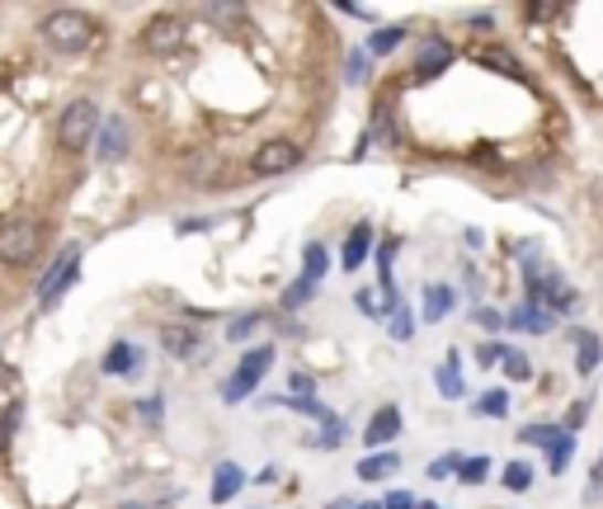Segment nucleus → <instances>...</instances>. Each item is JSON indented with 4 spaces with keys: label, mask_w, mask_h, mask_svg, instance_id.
Wrapping results in <instances>:
<instances>
[{
    "label": "nucleus",
    "mask_w": 603,
    "mask_h": 509,
    "mask_svg": "<svg viewBox=\"0 0 603 509\" xmlns=\"http://www.w3.org/2000/svg\"><path fill=\"white\" fill-rule=\"evenodd\" d=\"M95 156L104 166H114L128 156V123L123 118H109V123H99V137H95Z\"/></svg>",
    "instance_id": "6e6552de"
},
{
    "label": "nucleus",
    "mask_w": 603,
    "mask_h": 509,
    "mask_svg": "<svg viewBox=\"0 0 603 509\" xmlns=\"http://www.w3.org/2000/svg\"><path fill=\"white\" fill-rule=\"evenodd\" d=\"M594 481H603V458H599V467H594Z\"/></svg>",
    "instance_id": "c9c22d12"
},
{
    "label": "nucleus",
    "mask_w": 603,
    "mask_h": 509,
    "mask_svg": "<svg viewBox=\"0 0 603 509\" xmlns=\"http://www.w3.org/2000/svg\"><path fill=\"white\" fill-rule=\"evenodd\" d=\"M438 392H443V396H457V392H463V378H457V354L448 359V368H438Z\"/></svg>",
    "instance_id": "a211bd4d"
},
{
    "label": "nucleus",
    "mask_w": 603,
    "mask_h": 509,
    "mask_svg": "<svg viewBox=\"0 0 603 509\" xmlns=\"http://www.w3.org/2000/svg\"><path fill=\"white\" fill-rule=\"evenodd\" d=\"M396 340H411V316H396Z\"/></svg>",
    "instance_id": "2f4dec72"
},
{
    "label": "nucleus",
    "mask_w": 603,
    "mask_h": 509,
    "mask_svg": "<svg viewBox=\"0 0 603 509\" xmlns=\"http://www.w3.org/2000/svg\"><path fill=\"white\" fill-rule=\"evenodd\" d=\"M189 29L184 20H174V14H161V20H151L147 29H141V47L151 52V57H174V52L184 47Z\"/></svg>",
    "instance_id": "20e7f679"
},
{
    "label": "nucleus",
    "mask_w": 603,
    "mask_h": 509,
    "mask_svg": "<svg viewBox=\"0 0 603 509\" xmlns=\"http://www.w3.org/2000/svg\"><path fill=\"white\" fill-rule=\"evenodd\" d=\"M500 363H505V373H509L514 382H528V373H533V368H528V359L519 354V349H505V359H500Z\"/></svg>",
    "instance_id": "6ab92c4d"
},
{
    "label": "nucleus",
    "mask_w": 603,
    "mask_h": 509,
    "mask_svg": "<svg viewBox=\"0 0 603 509\" xmlns=\"http://www.w3.org/2000/svg\"><path fill=\"white\" fill-rule=\"evenodd\" d=\"M349 81H353V85L363 81V57H353V62H349Z\"/></svg>",
    "instance_id": "f704fd0d"
},
{
    "label": "nucleus",
    "mask_w": 603,
    "mask_h": 509,
    "mask_svg": "<svg viewBox=\"0 0 603 509\" xmlns=\"http://www.w3.org/2000/svg\"><path fill=\"white\" fill-rule=\"evenodd\" d=\"M43 251V226L24 218V213H14L0 222V265H10V269H29L33 259H39Z\"/></svg>",
    "instance_id": "f257e3e1"
},
{
    "label": "nucleus",
    "mask_w": 603,
    "mask_h": 509,
    "mask_svg": "<svg viewBox=\"0 0 603 509\" xmlns=\"http://www.w3.org/2000/svg\"><path fill=\"white\" fill-rule=\"evenodd\" d=\"M420 509H438V505H420Z\"/></svg>",
    "instance_id": "e433bc0d"
},
{
    "label": "nucleus",
    "mask_w": 603,
    "mask_h": 509,
    "mask_svg": "<svg viewBox=\"0 0 603 509\" xmlns=\"http://www.w3.org/2000/svg\"><path fill=\"white\" fill-rule=\"evenodd\" d=\"M565 463H571V438H557V444H552V471H565Z\"/></svg>",
    "instance_id": "393cba45"
},
{
    "label": "nucleus",
    "mask_w": 603,
    "mask_h": 509,
    "mask_svg": "<svg viewBox=\"0 0 603 509\" xmlns=\"http://www.w3.org/2000/svg\"><path fill=\"white\" fill-rule=\"evenodd\" d=\"M392 471H396V458H392V453H382V458H363V463H359V477H363V481L392 477Z\"/></svg>",
    "instance_id": "dca6fc26"
},
{
    "label": "nucleus",
    "mask_w": 603,
    "mask_h": 509,
    "mask_svg": "<svg viewBox=\"0 0 603 509\" xmlns=\"http://www.w3.org/2000/svg\"><path fill=\"white\" fill-rule=\"evenodd\" d=\"M326 274V245H307V284Z\"/></svg>",
    "instance_id": "5701e85b"
},
{
    "label": "nucleus",
    "mask_w": 603,
    "mask_h": 509,
    "mask_svg": "<svg viewBox=\"0 0 603 509\" xmlns=\"http://www.w3.org/2000/svg\"><path fill=\"white\" fill-rule=\"evenodd\" d=\"M557 438H561V430H523V444H547V448H552L557 444Z\"/></svg>",
    "instance_id": "a878e982"
},
{
    "label": "nucleus",
    "mask_w": 603,
    "mask_h": 509,
    "mask_svg": "<svg viewBox=\"0 0 603 509\" xmlns=\"http://www.w3.org/2000/svg\"><path fill=\"white\" fill-rule=\"evenodd\" d=\"M561 6H533V10H528V14H533V20H552V14H557Z\"/></svg>",
    "instance_id": "7c9ffc66"
},
{
    "label": "nucleus",
    "mask_w": 603,
    "mask_h": 509,
    "mask_svg": "<svg viewBox=\"0 0 603 509\" xmlns=\"http://www.w3.org/2000/svg\"><path fill=\"white\" fill-rule=\"evenodd\" d=\"M594 363H599V336L575 330V368H580V373H594Z\"/></svg>",
    "instance_id": "4468645a"
},
{
    "label": "nucleus",
    "mask_w": 603,
    "mask_h": 509,
    "mask_svg": "<svg viewBox=\"0 0 603 509\" xmlns=\"http://www.w3.org/2000/svg\"><path fill=\"white\" fill-rule=\"evenodd\" d=\"M76 269H81V251H76V245H66L57 265L43 274V284H39V307H52V303H57V297L66 293V284L76 278Z\"/></svg>",
    "instance_id": "39448f33"
},
{
    "label": "nucleus",
    "mask_w": 603,
    "mask_h": 509,
    "mask_svg": "<svg viewBox=\"0 0 603 509\" xmlns=\"http://www.w3.org/2000/svg\"><path fill=\"white\" fill-rule=\"evenodd\" d=\"M311 288H316V284H307V278H297V284H293L288 293H283V307H302V303L311 297Z\"/></svg>",
    "instance_id": "b1692460"
},
{
    "label": "nucleus",
    "mask_w": 603,
    "mask_h": 509,
    "mask_svg": "<svg viewBox=\"0 0 603 509\" xmlns=\"http://www.w3.org/2000/svg\"><path fill=\"white\" fill-rule=\"evenodd\" d=\"M396 434H401V411H396V406H382L378 415L368 420V430H363L368 448H378V444H392Z\"/></svg>",
    "instance_id": "9d476101"
},
{
    "label": "nucleus",
    "mask_w": 603,
    "mask_h": 509,
    "mask_svg": "<svg viewBox=\"0 0 603 509\" xmlns=\"http://www.w3.org/2000/svg\"><path fill=\"white\" fill-rule=\"evenodd\" d=\"M448 307H453V288L434 284L430 293H424V321H443V316H448Z\"/></svg>",
    "instance_id": "2eb2a0df"
},
{
    "label": "nucleus",
    "mask_w": 603,
    "mask_h": 509,
    "mask_svg": "<svg viewBox=\"0 0 603 509\" xmlns=\"http://www.w3.org/2000/svg\"><path fill=\"white\" fill-rule=\"evenodd\" d=\"M438 66H448V47H443V43H430V47H424V66H420V72L434 76Z\"/></svg>",
    "instance_id": "4be33fe9"
},
{
    "label": "nucleus",
    "mask_w": 603,
    "mask_h": 509,
    "mask_svg": "<svg viewBox=\"0 0 603 509\" xmlns=\"http://www.w3.org/2000/svg\"><path fill=\"white\" fill-rule=\"evenodd\" d=\"M99 137V104L95 99H71L57 118V147L62 151H85Z\"/></svg>",
    "instance_id": "7ed1b4c3"
},
{
    "label": "nucleus",
    "mask_w": 603,
    "mask_h": 509,
    "mask_svg": "<svg viewBox=\"0 0 603 509\" xmlns=\"http://www.w3.org/2000/svg\"><path fill=\"white\" fill-rule=\"evenodd\" d=\"M387 509H415V500H411V496H405V490H396V496H392V500H387Z\"/></svg>",
    "instance_id": "c756f323"
},
{
    "label": "nucleus",
    "mask_w": 603,
    "mask_h": 509,
    "mask_svg": "<svg viewBox=\"0 0 603 509\" xmlns=\"http://www.w3.org/2000/svg\"><path fill=\"white\" fill-rule=\"evenodd\" d=\"M505 406H509V396H505V392H486L482 401H476V415H490V420H500V415H505Z\"/></svg>",
    "instance_id": "aec40b11"
},
{
    "label": "nucleus",
    "mask_w": 603,
    "mask_h": 509,
    "mask_svg": "<svg viewBox=\"0 0 603 509\" xmlns=\"http://www.w3.org/2000/svg\"><path fill=\"white\" fill-rule=\"evenodd\" d=\"M39 33L52 52H62V57H76V52H85L95 43V24H91V14H81V10H52Z\"/></svg>",
    "instance_id": "f03ea898"
},
{
    "label": "nucleus",
    "mask_w": 603,
    "mask_h": 509,
    "mask_svg": "<svg viewBox=\"0 0 603 509\" xmlns=\"http://www.w3.org/2000/svg\"><path fill=\"white\" fill-rule=\"evenodd\" d=\"M241 467L236 463H222L218 467V477H212V500H218V505H226V500H232L236 496V490H241Z\"/></svg>",
    "instance_id": "9b49d317"
},
{
    "label": "nucleus",
    "mask_w": 603,
    "mask_h": 509,
    "mask_svg": "<svg viewBox=\"0 0 603 509\" xmlns=\"http://www.w3.org/2000/svg\"><path fill=\"white\" fill-rule=\"evenodd\" d=\"M133 368H137V349L133 344H114L109 359H104V373H109V378H128Z\"/></svg>",
    "instance_id": "ddd939ff"
},
{
    "label": "nucleus",
    "mask_w": 603,
    "mask_h": 509,
    "mask_svg": "<svg viewBox=\"0 0 603 509\" xmlns=\"http://www.w3.org/2000/svg\"><path fill=\"white\" fill-rule=\"evenodd\" d=\"M274 363V349H255V354H245L241 368H236V378L232 382H222V396L226 401H241V396H251V388L264 378V368Z\"/></svg>",
    "instance_id": "0eeeda50"
},
{
    "label": "nucleus",
    "mask_w": 603,
    "mask_h": 509,
    "mask_svg": "<svg viewBox=\"0 0 603 509\" xmlns=\"http://www.w3.org/2000/svg\"><path fill=\"white\" fill-rule=\"evenodd\" d=\"M457 471H463V481H482L490 467H486L482 458H472V463H457Z\"/></svg>",
    "instance_id": "bb28decb"
},
{
    "label": "nucleus",
    "mask_w": 603,
    "mask_h": 509,
    "mask_svg": "<svg viewBox=\"0 0 603 509\" xmlns=\"http://www.w3.org/2000/svg\"><path fill=\"white\" fill-rule=\"evenodd\" d=\"M255 321H260V316H241V321H236L232 330H226V340H245V336L255 330Z\"/></svg>",
    "instance_id": "cd10ccee"
},
{
    "label": "nucleus",
    "mask_w": 603,
    "mask_h": 509,
    "mask_svg": "<svg viewBox=\"0 0 603 509\" xmlns=\"http://www.w3.org/2000/svg\"><path fill=\"white\" fill-rule=\"evenodd\" d=\"M212 20H241V6H208Z\"/></svg>",
    "instance_id": "c85d7f7f"
},
{
    "label": "nucleus",
    "mask_w": 603,
    "mask_h": 509,
    "mask_svg": "<svg viewBox=\"0 0 603 509\" xmlns=\"http://www.w3.org/2000/svg\"><path fill=\"white\" fill-rule=\"evenodd\" d=\"M161 344H166V354H174V359H199L203 354L199 330H189V326H166L161 330Z\"/></svg>",
    "instance_id": "1a4fd4ad"
},
{
    "label": "nucleus",
    "mask_w": 603,
    "mask_h": 509,
    "mask_svg": "<svg viewBox=\"0 0 603 509\" xmlns=\"http://www.w3.org/2000/svg\"><path fill=\"white\" fill-rule=\"evenodd\" d=\"M476 321H482V326H490V330H495V326H500V316H495V311H486V307H482V311H476Z\"/></svg>",
    "instance_id": "72a5a7b5"
},
{
    "label": "nucleus",
    "mask_w": 603,
    "mask_h": 509,
    "mask_svg": "<svg viewBox=\"0 0 603 509\" xmlns=\"http://www.w3.org/2000/svg\"><path fill=\"white\" fill-rule=\"evenodd\" d=\"M453 467H457V463H453V458H438V463H434V467H430V471H434V477H448V471H453Z\"/></svg>",
    "instance_id": "473e14b6"
},
{
    "label": "nucleus",
    "mask_w": 603,
    "mask_h": 509,
    "mask_svg": "<svg viewBox=\"0 0 603 509\" xmlns=\"http://www.w3.org/2000/svg\"><path fill=\"white\" fill-rule=\"evenodd\" d=\"M297 161H302V147L288 142V137H278V142H264V147L251 156V170H255V174H288Z\"/></svg>",
    "instance_id": "423d86ee"
},
{
    "label": "nucleus",
    "mask_w": 603,
    "mask_h": 509,
    "mask_svg": "<svg viewBox=\"0 0 603 509\" xmlns=\"http://www.w3.org/2000/svg\"><path fill=\"white\" fill-rule=\"evenodd\" d=\"M401 39H405V29H378V33L368 39V47H372V52H392Z\"/></svg>",
    "instance_id": "412c9836"
},
{
    "label": "nucleus",
    "mask_w": 603,
    "mask_h": 509,
    "mask_svg": "<svg viewBox=\"0 0 603 509\" xmlns=\"http://www.w3.org/2000/svg\"><path fill=\"white\" fill-rule=\"evenodd\" d=\"M505 486L509 490H528V486H533V467H528V463H509L505 467Z\"/></svg>",
    "instance_id": "f3484780"
},
{
    "label": "nucleus",
    "mask_w": 603,
    "mask_h": 509,
    "mask_svg": "<svg viewBox=\"0 0 603 509\" xmlns=\"http://www.w3.org/2000/svg\"><path fill=\"white\" fill-rule=\"evenodd\" d=\"M368 245H372V226H353L349 241H345V269H359L368 259Z\"/></svg>",
    "instance_id": "f8f14e48"
}]
</instances>
